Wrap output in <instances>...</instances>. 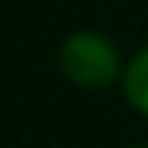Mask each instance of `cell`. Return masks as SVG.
Masks as SVG:
<instances>
[{
	"label": "cell",
	"instance_id": "6da1fadb",
	"mask_svg": "<svg viewBox=\"0 0 148 148\" xmlns=\"http://www.w3.org/2000/svg\"><path fill=\"white\" fill-rule=\"evenodd\" d=\"M59 73L73 86L82 89H106L119 76V49L109 36L95 30H79L63 40L59 46Z\"/></svg>",
	"mask_w": 148,
	"mask_h": 148
},
{
	"label": "cell",
	"instance_id": "7a4b0ae2",
	"mask_svg": "<svg viewBox=\"0 0 148 148\" xmlns=\"http://www.w3.org/2000/svg\"><path fill=\"white\" fill-rule=\"evenodd\" d=\"M125 99L148 115V46L132 59V66L125 69Z\"/></svg>",
	"mask_w": 148,
	"mask_h": 148
},
{
	"label": "cell",
	"instance_id": "3957f363",
	"mask_svg": "<svg viewBox=\"0 0 148 148\" xmlns=\"http://www.w3.org/2000/svg\"><path fill=\"white\" fill-rule=\"evenodd\" d=\"M128 148H148V145H128Z\"/></svg>",
	"mask_w": 148,
	"mask_h": 148
}]
</instances>
